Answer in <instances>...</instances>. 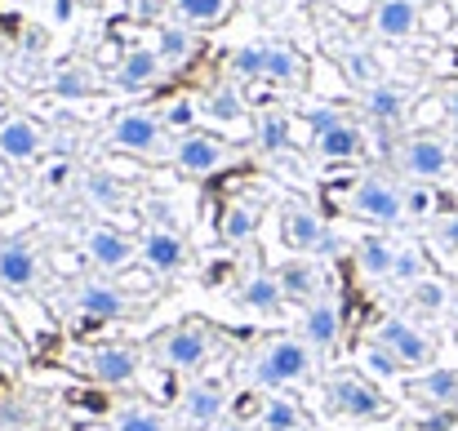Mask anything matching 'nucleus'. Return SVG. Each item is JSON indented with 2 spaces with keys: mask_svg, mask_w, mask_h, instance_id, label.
I'll return each instance as SVG.
<instances>
[{
  "mask_svg": "<svg viewBox=\"0 0 458 431\" xmlns=\"http://www.w3.org/2000/svg\"><path fill=\"white\" fill-rule=\"evenodd\" d=\"M245 383L254 392H290L316 383V351L299 334H272L263 338L245 360Z\"/></svg>",
  "mask_w": 458,
  "mask_h": 431,
  "instance_id": "1",
  "label": "nucleus"
},
{
  "mask_svg": "<svg viewBox=\"0 0 458 431\" xmlns=\"http://www.w3.org/2000/svg\"><path fill=\"white\" fill-rule=\"evenodd\" d=\"M223 347V329H214L205 316H187L169 329L148 338V360L169 374H200Z\"/></svg>",
  "mask_w": 458,
  "mask_h": 431,
  "instance_id": "2",
  "label": "nucleus"
},
{
  "mask_svg": "<svg viewBox=\"0 0 458 431\" xmlns=\"http://www.w3.org/2000/svg\"><path fill=\"white\" fill-rule=\"evenodd\" d=\"M303 121L311 130V156L320 165H356L369 156V134L343 107H311Z\"/></svg>",
  "mask_w": 458,
  "mask_h": 431,
  "instance_id": "3",
  "label": "nucleus"
},
{
  "mask_svg": "<svg viewBox=\"0 0 458 431\" xmlns=\"http://www.w3.org/2000/svg\"><path fill=\"white\" fill-rule=\"evenodd\" d=\"M227 72L236 80H267V85H281V89H303L307 85V58L294 45H241L232 58H227Z\"/></svg>",
  "mask_w": 458,
  "mask_h": 431,
  "instance_id": "4",
  "label": "nucleus"
},
{
  "mask_svg": "<svg viewBox=\"0 0 458 431\" xmlns=\"http://www.w3.org/2000/svg\"><path fill=\"white\" fill-rule=\"evenodd\" d=\"M320 396H325V410L334 418H352V423H383L392 418V401L356 369H329L320 378Z\"/></svg>",
  "mask_w": 458,
  "mask_h": 431,
  "instance_id": "5",
  "label": "nucleus"
},
{
  "mask_svg": "<svg viewBox=\"0 0 458 431\" xmlns=\"http://www.w3.org/2000/svg\"><path fill=\"white\" fill-rule=\"evenodd\" d=\"M107 147L116 151H130L139 160H169L174 156V130L165 125L160 112H148V107H125L107 121Z\"/></svg>",
  "mask_w": 458,
  "mask_h": 431,
  "instance_id": "6",
  "label": "nucleus"
},
{
  "mask_svg": "<svg viewBox=\"0 0 458 431\" xmlns=\"http://www.w3.org/2000/svg\"><path fill=\"white\" fill-rule=\"evenodd\" d=\"M343 209L352 218H365L374 227H401L405 223V187L387 173H360L343 187Z\"/></svg>",
  "mask_w": 458,
  "mask_h": 431,
  "instance_id": "7",
  "label": "nucleus"
},
{
  "mask_svg": "<svg viewBox=\"0 0 458 431\" xmlns=\"http://www.w3.org/2000/svg\"><path fill=\"white\" fill-rule=\"evenodd\" d=\"M281 245L303 258H338L343 254V241L334 236V227L299 196L281 200Z\"/></svg>",
  "mask_w": 458,
  "mask_h": 431,
  "instance_id": "8",
  "label": "nucleus"
},
{
  "mask_svg": "<svg viewBox=\"0 0 458 431\" xmlns=\"http://www.w3.org/2000/svg\"><path fill=\"white\" fill-rule=\"evenodd\" d=\"M67 307L85 320H134L143 307H152V298H143L139 289L121 285V281H76L67 293Z\"/></svg>",
  "mask_w": 458,
  "mask_h": 431,
  "instance_id": "9",
  "label": "nucleus"
},
{
  "mask_svg": "<svg viewBox=\"0 0 458 431\" xmlns=\"http://www.w3.org/2000/svg\"><path fill=\"white\" fill-rule=\"evenodd\" d=\"M369 342L383 347L401 369H432V360H437V338L410 316H383L369 329Z\"/></svg>",
  "mask_w": 458,
  "mask_h": 431,
  "instance_id": "10",
  "label": "nucleus"
},
{
  "mask_svg": "<svg viewBox=\"0 0 458 431\" xmlns=\"http://www.w3.org/2000/svg\"><path fill=\"white\" fill-rule=\"evenodd\" d=\"M236 156H241V147H232L227 139H218V134L182 130V134H174V156L169 160H174V169L182 178H209V173L227 169Z\"/></svg>",
  "mask_w": 458,
  "mask_h": 431,
  "instance_id": "11",
  "label": "nucleus"
},
{
  "mask_svg": "<svg viewBox=\"0 0 458 431\" xmlns=\"http://www.w3.org/2000/svg\"><path fill=\"white\" fill-rule=\"evenodd\" d=\"M392 160L410 182H441L454 169V147L441 134H410L392 147Z\"/></svg>",
  "mask_w": 458,
  "mask_h": 431,
  "instance_id": "12",
  "label": "nucleus"
},
{
  "mask_svg": "<svg viewBox=\"0 0 458 431\" xmlns=\"http://www.w3.org/2000/svg\"><path fill=\"white\" fill-rule=\"evenodd\" d=\"M227 410H232V387L227 378H214V374L191 378L178 396V423L191 431H214L227 418Z\"/></svg>",
  "mask_w": 458,
  "mask_h": 431,
  "instance_id": "13",
  "label": "nucleus"
},
{
  "mask_svg": "<svg viewBox=\"0 0 458 431\" xmlns=\"http://www.w3.org/2000/svg\"><path fill=\"white\" fill-rule=\"evenodd\" d=\"M76 365L103 387H134L143 369V351L134 342H94L76 356Z\"/></svg>",
  "mask_w": 458,
  "mask_h": 431,
  "instance_id": "14",
  "label": "nucleus"
},
{
  "mask_svg": "<svg viewBox=\"0 0 458 431\" xmlns=\"http://www.w3.org/2000/svg\"><path fill=\"white\" fill-rule=\"evenodd\" d=\"M81 245H85L89 267H98L103 276H121V272H130V267L139 263V249H143L139 236H130L125 227H112V223H94V227H85Z\"/></svg>",
  "mask_w": 458,
  "mask_h": 431,
  "instance_id": "15",
  "label": "nucleus"
},
{
  "mask_svg": "<svg viewBox=\"0 0 458 431\" xmlns=\"http://www.w3.org/2000/svg\"><path fill=\"white\" fill-rule=\"evenodd\" d=\"M139 245H143L139 258H143V267L152 272L156 281H169V276L191 267V245H187V236L178 227H148L139 236Z\"/></svg>",
  "mask_w": 458,
  "mask_h": 431,
  "instance_id": "16",
  "label": "nucleus"
},
{
  "mask_svg": "<svg viewBox=\"0 0 458 431\" xmlns=\"http://www.w3.org/2000/svg\"><path fill=\"white\" fill-rule=\"evenodd\" d=\"M294 334L303 338L316 356L338 351V342H343V307H338V298L325 293V298L307 302L303 311H299V329H294Z\"/></svg>",
  "mask_w": 458,
  "mask_h": 431,
  "instance_id": "17",
  "label": "nucleus"
},
{
  "mask_svg": "<svg viewBox=\"0 0 458 431\" xmlns=\"http://www.w3.org/2000/svg\"><path fill=\"white\" fill-rule=\"evenodd\" d=\"M40 285V254L31 236H4L0 241V289L4 293H31Z\"/></svg>",
  "mask_w": 458,
  "mask_h": 431,
  "instance_id": "18",
  "label": "nucleus"
},
{
  "mask_svg": "<svg viewBox=\"0 0 458 431\" xmlns=\"http://www.w3.org/2000/svg\"><path fill=\"white\" fill-rule=\"evenodd\" d=\"M263 214H267V200L263 196H232L223 205V214H218V245H227V249L254 245Z\"/></svg>",
  "mask_w": 458,
  "mask_h": 431,
  "instance_id": "19",
  "label": "nucleus"
},
{
  "mask_svg": "<svg viewBox=\"0 0 458 431\" xmlns=\"http://www.w3.org/2000/svg\"><path fill=\"white\" fill-rule=\"evenodd\" d=\"M405 396L428 405V410H441V423L458 418V369H423L419 378L405 383Z\"/></svg>",
  "mask_w": 458,
  "mask_h": 431,
  "instance_id": "20",
  "label": "nucleus"
},
{
  "mask_svg": "<svg viewBox=\"0 0 458 431\" xmlns=\"http://www.w3.org/2000/svg\"><path fill=\"white\" fill-rule=\"evenodd\" d=\"M276 281L285 289V302H294V307H307V302H316V298L329 293L325 267H320L316 258H303V254H290V258L276 267Z\"/></svg>",
  "mask_w": 458,
  "mask_h": 431,
  "instance_id": "21",
  "label": "nucleus"
},
{
  "mask_svg": "<svg viewBox=\"0 0 458 431\" xmlns=\"http://www.w3.org/2000/svg\"><path fill=\"white\" fill-rule=\"evenodd\" d=\"M360 112L369 116L374 130H396L405 116H410V89L396 85V80H378L369 89H360Z\"/></svg>",
  "mask_w": 458,
  "mask_h": 431,
  "instance_id": "22",
  "label": "nucleus"
},
{
  "mask_svg": "<svg viewBox=\"0 0 458 431\" xmlns=\"http://www.w3.org/2000/svg\"><path fill=\"white\" fill-rule=\"evenodd\" d=\"M236 307L241 311H250V316H267V320H276V316H285V289L276 281V272H267V267H254L241 285H236Z\"/></svg>",
  "mask_w": 458,
  "mask_h": 431,
  "instance_id": "23",
  "label": "nucleus"
},
{
  "mask_svg": "<svg viewBox=\"0 0 458 431\" xmlns=\"http://www.w3.org/2000/svg\"><path fill=\"white\" fill-rule=\"evenodd\" d=\"M419 27H423V4L374 0V9H369V31L378 40H410V36H419Z\"/></svg>",
  "mask_w": 458,
  "mask_h": 431,
  "instance_id": "24",
  "label": "nucleus"
},
{
  "mask_svg": "<svg viewBox=\"0 0 458 431\" xmlns=\"http://www.w3.org/2000/svg\"><path fill=\"white\" fill-rule=\"evenodd\" d=\"M45 151V130L31 116H0V160L27 165Z\"/></svg>",
  "mask_w": 458,
  "mask_h": 431,
  "instance_id": "25",
  "label": "nucleus"
},
{
  "mask_svg": "<svg viewBox=\"0 0 458 431\" xmlns=\"http://www.w3.org/2000/svg\"><path fill=\"white\" fill-rule=\"evenodd\" d=\"M165 63H160V54L148 49V45H134V49H125L121 58H116V85L121 89H130V94H143V89H152L165 80Z\"/></svg>",
  "mask_w": 458,
  "mask_h": 431,
  "instance_id": "26",
  "label": "nucleus"
},
{
  "mask_svg": "<svg viewBox=\"0 0 458 431\" xmlns=\"http://www.w3.org/2000/svg\"><path fill=\"white\" fill-rule=\"evenodd\" d=\"M254 151L267 160H285L294 151V121L281 107H263L254 116Z\"/></svg>",
  "mask_w": 458,
  "mask_h": 431,
  "instance_id": "27",
  "label": "nucleus"
},
{
  "mask_svg": "<svg viewBox=\"0 0 458 431\" xmlns=\"http://www.w3.org/2000/svg\"><path fill=\"white\" fill-rule=\"evenodd\" d=\"M81 191H85V200L94 205V209H103V214H116V209H125L130 205V182L125 178H116L107 165H98V169H85L81 173Z\"/></svg>",
  "mask_w": 458,
  "mask_h": 431,
  "instance_id": "28",
  "label": "nucleus"
},
{
  "mask_svg": "<svg viewBox=\"0 0 458 431\" xmlns=\"http://www.w3.org/2000/svg\"><path fill=\"white\" fill-rule=\"evenodd\" d=\"M396 249H401V241H392V236H360V241L352 245L356 272H360L365 281H392Z\"/></svg>",
  "mask_w": 458,
  "mask_h": 431,
  "instance_id": "29",
  "label": "nucleus"
},
{
  "mask_svg": "<svg viewBox=\"0 0 458 431\" xmlns=\"http://www.w3.org/2000/svg\"><path fill=\"white\" fill-rule=\"evenodd\" d=\"M232 13H236V0H169V18L191 27V31L223 27Z\"/></svg>",
  "mask_w": 458,
  "mask_h": 431,
  "instance_id": "30",
  "label": "nucleus"
},
{
  "mask_svg": "<svg viewBox=\"0 0 458 431\" xmlns=\"http://www.w3.org/2000/svg\"><path fill=\"white\" fill-rule=\"evenodd\" d=\"M259 431H311V418L294 396L272 392L259 401Z\"/></svg>",
  "mask_w": 458,
  "mask_h": 431,
  "instance_id": "31",
  "label": "nucleus"
},
{
  "mask_svg": "<svg viewBox=\"0 0 458 431\" xmlns=\"http://www.w3.org/2000/svg\"><path fill=\"white\" fill-rule=\"evenodd\" d=\"M450 293H454V285H445L441 276H423V281H414L405 289V307L419 320H437V316L450 311Z\"/></svg>",
  "mask_w": 458,
  "mask_h": 431,
  "instance_id": "32",
  "label": "nucleus"
},
{
  "mask_svg": "<svg viewBox=\"0 0 458 431\" xmlns=\"http://www.w3.org/2000/svg\"><path fill=\"white\" fill-rule=\"evenodd\" d=\"M156 54H160V63L165 67H182V63H191L196 58V31L191 27H182V22H165L160 31H156Z\"/></svg>",
  "mask_w": 458,
  "mask_h": 431,
  "instance_id": "33",
  "label": "nucleus"
},
{
  "mask_svg": "<svg viewBox=\"0 0 458 431\" xmlns=\"http://www.w3.org/2000/svg\"><path fill=\"white\" fill-rule=\"evenodd\" d=\"M112 431H174V423L152 401H130L112 414Z\"/></svg>",
  "mask_w": 458,
  "mask_h": 431,
  "instance_id": "34",
  "label": "nucleus"
},
{
  "mask_svg": "<svg viewBox=\"0 0 458 431\" xmlns=\"http://www.w3.org/2000/svg\"><path fill=\"white\" fill-rule=\"evenodd\" d=\"M49 89L58 98H94L98 94V72L89 63H63L49 80Z\"/></svg>",
  "mask_w": 458,
  "mask_h": 431,
  "instance_id": "35",
  "label": "nucleus"
},
{
  "mask_svg": "<svg viewBox=\"0 0 458 431\" xmlns=\"http://www.w3.org/2000/svg\"><path fill=\"white\" fill-rule=\"evenodd\" d=\"M338 63H343V72H347V80H352L356 89H369V85L387 80L383 67H378V58H374L369 49H360V45H347V49L338 54Z\"/></svg>",
  "mask_w": 458,
  "mask_h": 431,
  "instance_id": "36",
  "label": "nucleus"
},
{
  "mask_svg": "<svg viewBox=\"0 0 458 431\" xmlns=\"http://www.w3.org/2000/svg\"><path fill=\"white\" fill-rule=\"evenodd\" d=\"M196 107H200L209 121H241V116H245V98L236 94V85H214V89H205Z\"/></svg>",
  "mask_w": 458,
  "mask_h": 431,
  "instance_id": "37",
  "label": "nucleus"
},
{
  "mask_svg": "<svg viewBox=\"0 0 458 431\" xmlns=\"http://www.w3.org/2000/svg\"><path fill=\"white\" fill-rule=\"evenodd\" d=\"M423 276H428V258H423V249L410 245V241H401V249H396V267H392V285L410 289L414 281H423Z\"/></svg>",
  "mask_w": 458,
  "mask_h": 431,
  "instance_id": "38",
  "label": "nucleus"
},
{
  "mask_svg": "<svg viewBox=\"0 0 458 431\" xmlns=\"http://www.w3.org/2000/svg\"><path fill=\"white\" fill-rule=\"evenodd\" d=\"M437 214H445V209H441V196L432 191V182H410L405 187V218L423 223V218H437Z\"/></svg>",
  "mask_w": 458,
  "mask_h": 431,
  "instance_id": "39",
  "label": "nucleus"
},
{
  "mask_svg": "<svg viewBox=\"0 0 458 431\" xmlns=\"http://www.w3.org/2000/svg\"><path fill=\"white\" fill-rule=\"evenodd\" d=\"M432 245L441 254H458V209H445L432 218Z\"/></svg>",
  "mask_w": 458,
  "mask_h": 431,
  "instance_id": "40",
  "label": "nucleus"
},
{
  "mask_svg": "<svg viewBox=\"0 0 458 431\" xmlns=\"http://www.w3.org/2000/svg\"><path fill=\"white\" fill-rule=\"evenodd\" d=\"M0 360L4 365H22V338H18L13 320L4 316V307H0Z\"/></svg>",
  "mask_w": 458,
  "mask_h": 431,
  "instance_id": "41",
  "label": "nucleus"
},
{
  "mask_svg": "<svg viewBox=\"0 0 458 431\" xmlns=\"http://www.w3.org/2000/svg\"><path fill=\"white\" fill-rule=\"evenodd\" d=\"M196 112H200V107H196L191 98H182V103H169V107H165L160 116H165V125H169V130H191Z\"/></svg>",
  "mask_w": 458,
  "mask_h": 431,
  "instance_id": "42",
  "label": "nucleus"
},
{
  "mask_svg": "<svg viewBox=\"0 0 458 431\" xmlns=\"http://www.w3.org/2000/svg\"><path fill=\"white\" fill-rule=\"evenodd\" d=\"M365 360H369V369H374V374H401V365H396L383 347H374V342H365Z\"/></svg>",
  "mask_w": 458,
  "mask_h": 431,
  "instance_id": "43",
  "label": "nucleus"
},
{
  "mask_svg": "<svg viewBox=\"0 0 458 431\" xmlns=\"http://www.w3.org/2000/svg\"><path fill=\"white\" fill-rule=\"evenodd\" d=\"M441 112H445V121H450V125L458 130V80L441 89Z\"/></svg>",
  "mask_w": 458,
  "mask_h": 431,
  "instance_id": "44",
  "label": "nucleus"
},
{
  "mask_svg": "<svg viewBox=\"0 0 458 431\" xmlns=\"http://www.w3.org/2000/svg\"><path fill=\"white\" fill-rule=\"evenodd\" d=\"M214 431H259V427H250L245 418H223V423H218Z\"/></svg>",
  "mask_w": 458,
  "mask_h": 431,
  "instance_id": "45",
  "label": "nucleus"
},
{
  "mask_svg": "<svg viewBox=\"0 0 458 431\" xmlns=\"http://www.w3.org/2000/svg\"><path fill=\"white\" fill-rule=\"evenodd\" d=\"M445 316L454 320V334H458V289H454V293H450V311H445Z\"/></svg>",
  "mask_w": 458,
  "mask_h": 431,
  "instance_id": "46",
  "label": "nucleus"
},
{
  "mask_svg": "<svg viewBox=\"0 0 458 431\" xmlns=\"http://www.w3.org/2000/svg\"><path fill=\"white\" fill-rule=\"evenodd\" d=\"M4 209H9V196H4V191H0V214H4Z\"/></svg>",
  "mask_w": 458,
  "mask_h": 431,
  "instance_id": "47",
  "label": "nucleus"
},
{
  "mask_svg": "<svg viewBox=\"0 0 458 431\" xmlns=\"http://www.w3.org/2000/svg\"><path fill=\"white\" fill-rule=\"evenodd\" d=\"M0 67H4V45H0Z\"/></svg>",
  "mask_w": 458,
  "mask_h": 431,
  "instance_id": "48",
  "label": "nucleus"
},
{
  "mask_svg": "<svg viewBox=\"0 0 458 431\" xmlns=\"http://www.w3.org/2000/svg\"><path fill=\"white\" fill-rule=\"evenodd\" d=\"M410 4H423V0H410Z\"/></svg>",
  "mask_w": 458,
  "mask_h": 431,
  "instance_id": "49",
  "label": "nucleus"
}]
</instances>
